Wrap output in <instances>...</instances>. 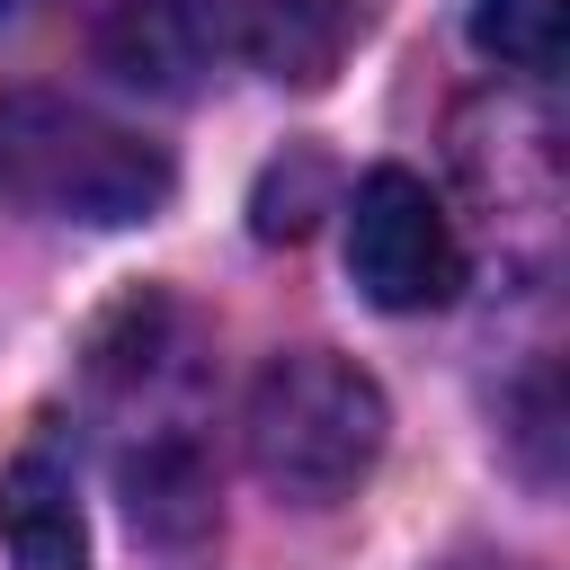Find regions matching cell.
<instances>
[{
    "instance_id": "6",
    "label": "cell",
    "mask_w": 570,
    "mask_h": 570,
    "mask_svg": "<svg viewBox=\"0 0 570 570\" xmlns=\"http://www.w3.org/2000/svg\"><path fill=\"white\" fill-rule=\"evenodd\" d=\"M0 552H9V570H89L80 463H71L62 419L27 428V445L0 463Z\"/></svg>"
},
{
    "instance_id": "2",
    "label": "cell",
    "mask_w": 570,
    "mask_h": 570,
    "mask_svg": "<svg viewBox=\"0 0 570 570\" xmlns=\"http://www.w3.org/2000/svg\"><path fill=\"white\" fill-rule=\"evenodd\" d=\"M169 196H178V160L134 125L53 89H0V205L36 223L125 232L151 223Z\"/></svg>"
},
{
    "instance_id": "5",
    "label": "cell",
    "mask_w": 570,
    "mask_h": 570,
    "mask_svg": "<svg viewBox=\"0 0 570 570\" xmlns=\"http://www.w3.org/2000/svg\"><path fill=\"white\" fill-rule=\"evenodd\" d=\"M232 45V0H98V62L125 89L196 98Z\"/></svg>"
},
{
    "instance_id": "7",
    "label": "cell",
    "mask_w": 570,
    "mask_h": 570,
    "mask_svg": "<svg viewBox=\"0 0 570 570\" xmlns=\"http://www.w3.org/2000/svg\"><path fill=\"white\" fill-rule=\"evenodd\" d=\"M392 18V0H249V53L285 89H330L338 62Z\"/></svg>"
},
{
    "instance_id": "9",
    "label": "cell",
    "mask_w": 570,
    "mask_h": 570,
    "mask_svg": "<svg viewBox=\"0 0 570 570\" xmlns=\"http://www.w3.org/2000/svg\"><path fill=\"white\" fill-rule=\"evenodd\" d=\"M9 9H18V0H0V18H9Z\"/></svg>"
},
{
    "instance_id": "4",
    "label": "cell",
    "mask_w": 570,
    "mask_h": 570,
    "mask_svg": "<svg viewBox=\"0 0 570 570\" xmlns=\"http://www.w3.org/2000/svg\"><path fill=\"white\" fill-rule=\"evenodd\" d=\"M347 276L374 312H445L463 294V232L419 169H365L356 178Z\"/></svg>"
},
{
    "instance_id": "8",
    "label": "cell",
    "mask_w": 570,
    "mask_h": 570,
    "mask_svg": "<svg viewBox=\"0 0 570 570\" xmlns=\"http://www.w3.org/2000/svg\"><path fill=\"white\" fill-rule=\"evenodd\" d=\"M472 45L499 71L552 80L561 71V0H472Z\"/></svg>"
},
{
    "instance_id": "1",
    "label": "cell",
    "mask_w": 570,
    "mask_h": 570,
    "mask_svg": "<svg viewBox=\"0 0 570 570\" xmlns=\"http://www.w3.org/2000/svg\"><path fill=\"white\" fill-rule=\"evenodd\" d=\"M125 525L160 570H205L223 543L214 454H205V338L169 294H134L89 347Z\"/></svg>"
},
{
    "instance_id": "3",
    "label": "cell",
    "mask_w": 570,
    "mask_h": 570,
    "mask_svg": "<svg viewBox=\"0 0 570 570\" xmlns=\"http://www.w3.org/2000/svg\"><path fill=\"white\" fill-rule=\"evenodd\" d=\"M383 436H392V410H383V383L330 347H285L258 365L249 383V410H240V445H249V472L294 499V508H330L347 499L374 463H383Z\"/></svg>"
}]
</instances>
